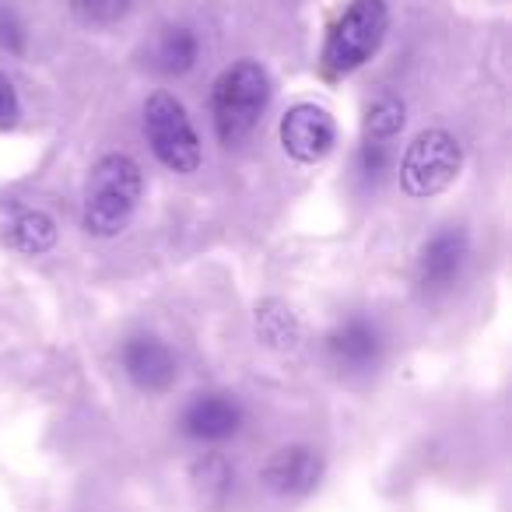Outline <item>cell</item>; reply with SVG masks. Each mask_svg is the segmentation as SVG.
I'll return each mask as SVG.
<instances>
[{
    "mask_svg": "<svg viewBox=\"0 0 512 512\" xmlns=\"http://www.w3.org/2000/svg\"><path fill=\"white\" fill-rule=\"evenodd\" d=\"M323 474H327V460L320 449L309 442H292V446H281L267 456L264 470H260V484L281 502H299L320 488Z\"/></svg>",
    "mask_w": 512,
    "mask_h": 512,
    "instance_id": "ba28073f",
    "label": "cell"
},
{
    "mask_svg": "<svg viewBox=\"0 0 512 512\" xmlns=\"http://www.w3.org/2000/svg\"><path fill=\"white\" fill-rule=\"evenodd\" d=\"M246 425V407L232 393H197L179 414V432L200 446H221Z\"/></svg>",
    "mask_w": 512,
    "mask_h": 512,
    "instance_id": "8fae6325",
    "label": "cell"
},
{
    "mask_svg": "<svg viewBox=\"0 0 512 512\" xmlns=\"http://www.w3.org/2000/svg\"><path fill=\"white\" fill-rule=\"evenodd\" d=\"M60 228L57 218L43 207H18L4 225H0V242L15 249L18 256H43L57 246Z\"/></svg>",
    "mask_w": 512,
    "mask_h": 512,
    "instance_id": "7c38bea8",
    "label": "cell"
},
{
    "mask_svg": "<svg viewBox=\"0 0 512 512\" xmlns=\"http://www.w3.org/2000/svg\"><path fill=\"white\" fill-rule=\"evenodd\" d=\"M323 355H327L330 369L344 372V376H365L383 362L386 334L372 316H344L323 337Z\"/></svg>",
    "mask_w": 512,
    "mask_h": 512,
    "instance_id": "8992f818",
    "label": "cell"
},
{
    "mask_svg": "<svg viewBox=\"0 0 512 512\" xmlns=\"http://www.w3.org/2000/svg\"><path fill=\"white\" fill-rule=\"evenodd\" d=\"M144 137L151 155L176 176H193L204 162L197 127H193L186 106L172 92H155L144 102Z\"/></svg>",
    "mask_w": 512,
    "mask_h": 512,
    "instance_id": "5b68a950",
    "label": "cell"
},
{
    "mask_svg": "<svg viewBox=\"0 0 512 512\" xmlns=\"http://www.w3.org/2000/svg\"><path fill=\"white\" fill-rule=\"evenodd\" d=\"M200 60V36L193 25H165L155 39V50H151V64L158 67L169 78H183L197 67Z\"/></svg>",
    "mask_w": 512,
    "mask_h": 512,
    "instance_id": "4fadbf2b",
    "label": "cell"
},
{
    "mask_svg": "<svg viewBox=\"0 0 512 512\" xmlns=\"http://www.w3.org/2000/svg\"><path fill=\"white\" fill-rule=\"evenodd\" d=\"M278 141L292 162L299 165H320L334 155L337 148V120L330 109L316 102H299L292 106L278 123Z\"/></svg>",
    "mask_w": 512,
    "mask_h": 512,
    "instance_id": "52a82bcc",
    "label": "cell"
},
{
    "mask_svg": "<svg viewBox=\"0 0 512 512\" xmlns=\"http://www.w3.org/2000/svg\"><path fill=\"white\" fill-rule=\"evenodd\" d=\"M144 197V172L127 151H109L88 169L81 193V228L92 239H116L127 232Z\"/></svg>",
    "mask_w": 512,
    "mask_h": 512,
    "instance_id": "6da1fadb",
    "label": "cell"
},
{
    "mask_svg": "<svg viewBox=\"0 0 512 512\" xmlns=\"http://www.w3.org/2000/svg\"><path fill=\"white\" fill-rule=\"evenodd\" d=\"M390 32V4L386 0H351L330 25L320 53V67L327 78H348L362 71L386 43Z\"/></svg>",
    "mask_w": 512,
    "mask_h": 512,
    "instance_id": "3957f363",
    "label": "cell"
},
{
    "mask_svg": "<svg viewBox=\"0 0 512 512\" xmlns=\"http://www.w3.org/2000/svg\"><path fill=\"white\" fill-rule=\"evenodd\" d=\"M463 169V144L453 130L428 127L400 155V190L411 200H432L456 183Z\"/></svg>",
    "mask_w": 512,
    "mask_h": 512,
    "instance_id": "277c9868",
    "label": "cell"
},
{
    "mask_svg": "<svg viewBox=\"0 0 512 512\" xmlns=\"http://www.w3.org/2000/svg\"><path fill=\"white\" fill-rule=\"evenodd\" d=\"M253 327H256V341L264 344V348L278 351V355H285V351H295L302 341V323L299 316H295L292 306H285L281 299H264L260 306H256L253 313Z\"/></svg>",
    "mask_w": 512,
    "mask_h": 512,
    "instance_id": "5bb4252c",
    "label": "cell"
},
{
    "mask_svg": "<svg viewBox=\"0 0 512 512\" xmlns=\"http://www.w3.org/2000/svg\"><path fill=\"white\" fill-rule=\"evenodd\" d=\"M25 46H29V29L18 18V11L0 8V50L18 57V53H25Z\"/></svg>",
    "mask_w": 512,
    "mask_h": 512,
    "instance_id": "d6986e66",
    "label": "cell"
},
{
    "mask_svg": "<svg viewBox=\"0 0 512 512\" xmlns=\"http://www.w3.org/2000/svg\"><path fill=\"white\" fill-rule=\"evenodd\" d=\"M470 256V235L460 225H442L435 235H428L414 264V278L425 295H442L460 281Z\"/></svg>",
    "mask_w": 512,
    "mask_h": 512,
    "instance_id": "30bf717a",
    "label": "cell"
},
{
    "mask_svg": "<svg viewBox=\"0 0 512 512\" xmlns=\"http://www.w3.org/2000/svg\"><path fill=\"white\" fill-rule=\"evenodd\" d=\"M120 369L134 390L165 397L179 379V358L158 334H130L120 344Z\"/></svg>",
    "mask_w": 512,
    "mask_h": 512,
    "instance_id": "9c48e42d",
    "label": "cell"
},
{
    "mask_svg": "<svg viewBox=\"0 0 512 512\" xmlns=\"http://www.w3.org/2000/svg\"><path fill=\"white\" fill-rule=\"evenodd\" d=\"M134 0H74V11L85 25H116L130 15Z\"/></svg>",
    "mask_w": 512,
    "mask_h": 512,
    "instance_id": "ac0fdd59",
    "label": "cell"
},
{
    "mask_svg": "<svg viewBox=\"0 0 512 512\" xmlns=\"http://www.w3.org/2000/svg\"><path fill=\"white\" fill-rule=\"evenodd\" d=\"M193 488H197L200 502L207 505H221L235 488V470L232 463L221 453H204L197 463H193Z\"/></svg>",
    "mask_w": 512,
    "mask_h": 512,
    "instance_id": "2e32d148",
    "label": "cell"
},
{
    "mask_svg": "<svg viewBox=\"0 0 512 512\" xmlns=\"http://www.w3.org/2000/svg\"><path fill=\"white\" fill-rule=\"evenodd\" d=\"M271 74L260 60H235L214 78L211 88V123L214 134L225 148L242 144L256 130V123L264 120L267 106H271Z\"/></svg>",
    "mask_w": 512,
    "mask_h": 512,
    "instance_id": "7a4b0ae2",
    "label": "cell"
},
{
    "mask_svg": "<svg viewBox=\"0 0 512 512\" xmlns=\"http://www.w3.org/2000/svg\"><path fill=\"white\" fill-rule=\"evenodd\" d=\"M393 165V144H376V141H362L355 151V176L365 186H376L379 179L390 172Z\"/></svg>",
    "mask_w": 512,
    "mask_h": 512,
    "instance_id": "e0dca14e",
    "label": "cell"
},
{
    "mask_svg": "<svg viewBox=\"0 0 512 512\" xmlns=\"http://www.w3.org/2000/svg\"><path fill=\"white\" fill-rule=\"evenodd\" d=\"M18 120H22V95H18L15 81L0 71V130L18 127Z\"/></svg>",
    "mask_w": 512,
    "mask_h": 512,
    "instance_id": "ffe728a7",
    "label": "cell"
},
{
    "mask_svg": "<svg viewBox=\"0 0 512 512\" xmlns=\"http://www.w3.org/2000/svg\"><path fill=\"white\" fill-rule=\"evenodd\" d=\"M407 127V102L393 92H383L365 106L362 116V141L376 144H393L400 137V130Z\"/></svg>",
    "mask_w": 512,
    "mask_h": 512,
    "instance_id": "9a60e30c",
    "label": "cell"
}]
</instances>
